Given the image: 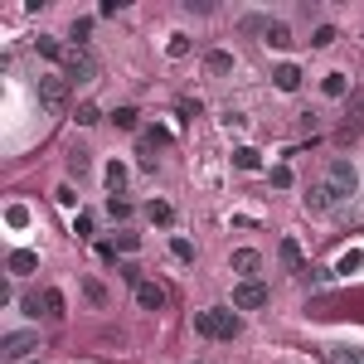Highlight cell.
<instances>
[{"label":"cell","mask_w":364,"mask_h":364,"mask_svg":"<svg viewBox=\"0 0 364 364\" xmlns=\"http://www.w3.org/2000/svg\"><path fill=\"white\" fill-rule=\"evenodd\" d=\"M194 326H199V335H214V340H233V335L243 330V321H238L233 311H224V306L194 311Z\"/></svg>","instance_id":"1"},{"label":"cell","mask_w":364,"mask_h":364,"mask_svg":"<svg viewBox=\"0 0 364 364\" xmlns=\"http://www.w3.org/2000/svg\"><path fill=\"white\" fill-rule=\"evenodd\" d=\"M326 184H330V194H335V199H350V194H355V184H360V170H355L345 156H335V161H330V170H326Z\"/></svg>","instance_id":"2"},{"label":"cell","mask_w":364,"mask_h":364,"mask_svg":"<svg viewBox=\"0 0 364 364\" xmlns=\"http://www.w3.org/2000/svg\"><path fill=\"white\" fill-rule=\"evenodd\" d=\"M34 92H39L44 107L59 112V107L68 102V78H64V73H39V78H34Z\"/></svg>","instance_id":"3"},{"label":"cell","mask_w":364,"mask_h":364,"mask_svg":"<svg viewBox=\"0 0 364 364\" xmlns=\"http://www.w3.org/2000/svg\"><path fill=\"white\" fill-rule=\"evenodd\" d=\"M64 78L68 83H97V59H92L88 49H73L64 59Z\"/></svg>","instance_id":"4"},{"label":"cell","mask_w":364,"mask_h":364,"mask_svg":"<svg viewBox=\"0 0 364 364\" xmlns=\"http://www.w3.org/2000/svg\"><path fill=\"white\" fill-rule=\"evenodd\" d=\"M268 301H272V291L263 282H238L233 286V311H263Z\"/></svg>","instance_id":"5"},{"label":"cell","mask_w":364,"mask_h":364,"mask_svg":"<svg viewBox=\"0 0 364 364\" xmlns=\"http://www.w3.org/2000/svg\"><path fill=\"white\" fill-rule=\"evenodd\" d=\"M0 350H5V360H29L39 350V330H10L0 340Z\"/></svg>","instance_id":"6"},{"label":"cell","mask_w":364,"mask_h":364,"mask_svg":"<svg viewBox=\"0 0 364 364\" xmlns=\"http://www.w3.org/2000/svg\"><path fill=\"white\" fill-rule=\"evenodd\" d=\"M301 199H306V209H311V214H330V209H335V194H330V184H311Z\"/></svg>","instance_id":"7"},{"label":"cell","mask_w":364,"mask_h":364,"mask_svg":"<svg viewBox=\"0 0 364 364\" xmlns=\"http://www.w3.org/2000/svg\"><path fill=\"white\" fill-rule=\"evenodd\" d=\"M258 268H263V258H258L253 248H238V253H233V272L243 277V282H258Z\"/></svg>","instance_id":"8"},{"label":"cell","mask_w":364,"mask_h":364,"mask_svg":"<svg viewBox=\"0 0 364 364\" xmlns=\"http://www.w3.org/2000/svg\"><path fill=\"white\" fill-rule=\"evenodd\" d=\"M136 306H141V311H161V306H166V291H161L156 282H141V286H136Z\"/></svg>","instance_id":"9"},{"label":"cell","mask_w":364,"mask_h":364,"mask_svg":"<svg viewBox=\"0 0 364 364\" xmlns=\"http://www.w3.org/2000/svg\"><path fill=\"white\" fill-rule=\"evenodd\" d=\"M5 268H10V272H15V277H29V272H34V268H39V253H29V248H15Z\"/></svg>","instance_id":"10"},{"label":"cell","mask_w":364,"mask_h":364,"mask_svg":"<svg viewBox=\"0 0 364 364\" xmlns=\"http://www.w3.org/2000/svg\"><path fill=\"white\" fill-rule=\"evenodd\" d=\"M272 83L282 92H296V88H301V68H296V64H277V68H272Z\"/></svg>","instance_id":"11"},{"label":"cell","mask_w":364,"mask_h":364,"mask_svg":"<svg viewBox=\"0 0 364 364\" xmlns=\"http://www.w3.org/2000/svg\"><path fill=\"white\" fill-rule=\"evenodd\" d=\"M263 44H272V49H291V44H296V39H291V24L272 20V24H268V34H263Z\"/></svg>","instance_id":"12"},{"label":"cell","mask_w":364,"mask_h":364,"mask_svg":"<svg viewBox=\"0 0 364 364\" xmlns=\"http://www.w3.org/2000/svg\"><path fill=\"white\" fill-rule=\"evenodd\" d=\"M326 360L330 364H364V350H355V345H326Z\"/></svg>","instance_id":"13"},{"label":"cell","mask_w":364,"mask_h":364,"mask_svg":"<svg viewBox=\"0 0 364 364\" xmlns=\"http://www.w3.org/2000/svg\"><path fill=\"white\" fill-rule=\"evenodd\" d=\"M204 64H209V73H219V78H224V73H233V54H228V49H209V54H204Z\"/></svg>","instance_id":"14"},{"label":"cell","mask_w":364,"mask_h":364,"mask_svg":"<svg viewBox=\"0 0 364 364\" xmlns=\"http://www.w3.org/2000/svg\"><path fill=\"white\" fill-rule=\"evenodd\" d=\"M34 49H39L44 59H54V64H64V59H68V54H64V44H59L54 34H39V39H34Z\"/></svg>","instance_id":"15"},{"label":"cell","mask_w":364,"mask_h":364,"mask_svg":"<svg viewBox=\"0 0 364 364\" xmlns=\"http://www.w3.org/2000/svg\"><path fill=\"white\" fill-rule=\"evenodd\" d=\"M321 92H326V97H345V92H350V78H345V73H326Z\"/></svg>","instance_id":"16"},{"label":"cell","mask_w":364,"mask_h":364,"mask_svg":"<svg viewBox=\"0 0 364 364\" xmlns=\"http://www.w3.org/2000/svg\"><path fill=\"white\" fill-rule=\"evenodd\" d=\"M146 219H151V224H170V219H175V209H170L166 199H151V204H146Z\"/></svg>","instance_id":"17"},{"label":"cell","mask_w":364,"mask_h":364,"mask_svg":"<svg viewBox=\"0 0 364 364\" xmlns=\"http://www.w3.org/2000/svg\"><path fill=\"white\" fill-rule=\"evenodd\" d=\"M107 189H112V194H122V189H126V166H122V161H112V166H107Z\"/></svg>","instance_id":"18"},{"label":"cell","mask_w":364,"mask_h":364,"mask_svg":"<svg viewBox=\"0 0 364 364\" xmlns=\"http://www.w3.org/2000/svg\"><path fill=\"white\" fill-rule=\"evenodd\" d=\"M88 34H92V20H88V15H83V20H73V29H68L73 49H83V44H88Z\"/></svg>","instance_id":"19"},{"label":"cell","mask_w":364,"mask_h":364,"mask_svg":"<svg viewBox=\"0 0 364 364\" xmlns=\"http://www.w3.org/2000/svg\"><path fill=\"white\" fill-rule=\"evenodd\" d=\"M73 122H78V126H97V122H102V107H97V102H83Z\"/></svg>","instance_id":"20"},{"label":"cell","mask_w":364,"mask_h":364,"mask_svg":"<svg viewBox=\"0 0 364 364\" xmlns=\"http://www.w3.org/2000/svg\"><path fill=\"white\" fill-rule=\"evenodd\" d=\"M233 166H238V170H258V151H253V146H238V151H233Z\"/></svg>","instance_id":"21"},{"label":"cell","mask_w":364,"mask_h":364,"mask_svg":"<svg viewBox=\"0 0 364 364\" xmlns=\"http://www.w3.org/2000/svg\"><path fill=\"white\" fill-rule=\"evenodd\" d=\"M282 268H291V272H301V248H296L291 238L282 243Z\"/></svg>","instance_id":"22"},{"label":"cell","mask_w":364,"mask_h":364,"mask_svg":"<svg viewBox=\"0 0 364 364\" xmlns=\"http://www.w3.org/2000/svg\"><path fill=\"white\" fill-rule=\"evenodd\" d=\"M112 122H117L122 131H136V107H117V112H112Z\"/></svg>","instance_id":"23"},{"label":"cell","mask_w":364,"mask_h":364,"mask_svg":"<svg viewBox=\"0 0 364 364\" xmlns=\"http://www.w3.org/2000/svg\"><path fill=\"white\" fill-rule=\"evenodd\" d=\"M360 263H364V253H360V248H350V253H345V258H340V263H335V272L345 277V272H355V268H360Z\"/></svg>","instance_id":"24"},{"label":"cell","mask_w":364,"mask_h":364,"mask_svg":"<svg viewBox=\"0 0 364 364\" xmlns=\"http://www.w3.org/2000/svg\"><path fill=\"white\" fill-rule=\"evenodd\" d=\"M170 253H175L180 263H194V243H189V238H170Z\"/></svg>","instance_id":"25"},{"label":"cell","mask_w":364,"mask_h":364,"mask_svg":"<svg viewBox=\"0 0 364 364\" xmlns=\"http://www.w3.org/2000/svg\"><path fill=\"white\" fill-rule=\"evenodd\" d=\"M268 24H272V20H263V15H248L238 29H243V34H268Z\"/></svg>","instance_id":"26"},{"label":"cell","mask_w":364,"mask_h":364,"mask_svg":"<svg viewBox=\"0 0 364 364\" xmlns=\"http://www.w3.org/2000/svg\"><path fill=\"white\" fill-rule=\"evenodd\" d=\"M330 44H335V29H330V24H321V29L311 34V49H330Z\"/></svg>","instance_id":"27"},{"label":"cell","mask_w":364,"mask_h":364,"mask_svg":"<svg viewBox=\"0 0 364 364\" xmlns=\"http://www.w3.org/2000/svg\"><path fill=\"white\" fill-rule=\"evenodd\" d=\"M44 311H49V316H64V291L49 286V291H44Z\"/></svg>","instance_id":"28"},{"label":"cell","mask_w":364,"mask_h":364,"mask_svg":"<svg viewBox=\"0 0 364 364\" xmlns=\"http://www.w3.org/2000/svg\"><path fill=\"white\" fill-rule=\"evenodd\" d=\"M272 184H277V189H291V184H296L291 166H272Z\"/></svg>","instance_id":"29"},{"label":"cell","mask_w":364,"mask_h":364,"mask_svg":"<svg viewBox=\"0 0 364 364\" xmlns=\"http://www.w3.org/2000/svg\"><path fill=\"white\" fill-rule=\"evenodd\" d=\"M166 54H170V59H184V54H189V39H184V34H170Z\"/></svg>","instance_id":"30"},{"label":"cell","mask_w":364,"mask_h":364,"mask_svg":"<svg viewBox=\"0 0 364 364\" xmlns=\"http://www.w3.org/2000/svg\"><path fill=\"white\" fill-rule=\"evenodd\" d=\"M107 214H112V219H131V204H126V199H117V194H112V199H107Z\"/></svg>","instance_id":"31"},{"label":"cell","mask_w":364,"mask_h":364,"mask_svg":"<svg viewBox=\"0 0 364 364\" xmlns=\"http://www.w3.org/2000/svg\"><path fill=\"white\" fill-rule=\"evenodd\" d=\"M83 291H88V301H97V306H102V301H107V286H102V282H83Z\"/></svg>","instance_id":"32"},{"label":"cell","mask_w":364,"mask_h":364,"mask_svg":"<svg viewBox=\"0 0 364 364\" xmlns=\"http://www.w3.org/2000/svg\"><path fill=\"white\" fill-rule=\"evenodd\" d=\"M5 219H10L15 228H24V224H29V209H24V204H10V214H5Z\"/></svg>","instance_id":"33"},{"label":"cell","mask_w":364,"mask_h":364,"mask_svg":"<svg viewBox=\"0 0 364 364\" xmlns=\"http://www.w3.org/2000/svg\"><path fill=\"white\" fill-rule=\"evenodd\" d=\"M117 248H122V253H136V248H141V238H136V233H126V228H122V233H117Z\"/></svg>","instance_id":"34"},{"label":"cell","mask_w":364,"mask_h":364,"mask_svg":"<svg viewBox=\"0 0 364 364\" xmlns=\"http://www.w3.org/2000/svg\"><path fill=\"white\" fill-rule=\"evenodd\" d=\"M117 272H122V282H131V286H141V268H136V263H122Z\"/></svg>","instance_id":"35"},{"label":"cell","mask_w":364,"mask_h":364,"mask_svg":"<svg viewBox=\"0 0 364 364\" xmlns=\"http://www.w3.org/2000/svg\"><path fill=\"white\" fill-rule=\"evenodd\" d=\"M73 233H78V238H92V214H78V219H73Z\"/></svg>","instance_id":"36"},{"label":"cell","mask_w":364,"mask_h":364,"mask_svg":"<svg viewBox=\"0 0 364 364\" xmlns=\"http://www.w3.org/2000/svg\"><path fill=\"white\" fill-rule=\"evenodd\" d=\"M330 277H335V272H326V268H311V272H306V282H311V286H326Z\"/></svg>","instance_id":"37"},{"label":"cell","mask_w":364,"mask_h":364,"mask_svg":"<svg viewBox=\"0 0 364 364\" xmlns=\"http://www.w3.org/2000/svg\"><path fill=\"white\" fill-rule=\"evenodd\" d=\"M355 136H360V117H350V122L340 126V141H355Z\"/></svg>","instance_id":"38"},{"label":"cell","mask_w":364,"mask_h":364,"mask_svg":"<svg viewBox=\"0 0 364 364\" xmlns=\"http://www.w3.org/2000/svg\"><path fill=\"white\" fill-rule=\"evenodd\" d=\"M68 166H73V170L83 175V170H88V151H73V156H68Z\"/></svg>","instance_id":"39"}]
</instances>
